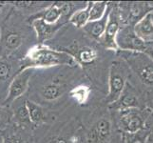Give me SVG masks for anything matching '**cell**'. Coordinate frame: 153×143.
Here are the masks:
<instances>
[{"label":"cell","mask_w":153,"mask_h":143,"mask_svg":"<svg viewBox=\"0 0 153 143\" xmlns=\"http://www.w3.org/2000/svg\"><path fill=\"white\" fill-rule=\"evenodd\" d=\"M26 107L29 112L30 120L33 121L34 123H39L41 122L44 118V114L43 110L39 105L35 104L33 101H26Z\"/></svg>","instance_id":"cell-14"},{"label":"cell","mask_w":153,"mask_h":143,"mask_svg":"<svg viewBox=\"0 0 153 143\" xmlns=\"http://www.w3.org/2000/svg\"><path fill=\"white\" fill-rule=\"evenodd\" d=\"M17 118L20 121L22 122H28L30 120V116H29V112L27 110V107L25 106H21V107L17 110Z\"/></svg>","instance_id":"cell-22"},{"label":"cell","mask_w":153,"mask_h":143,"mask_svg":"<svg viewBox=\"0 0 153 143\" xmlns=\"http://www.w3.org/2000/svg\"><path fill=\"white\" fill-rule=\"evenodd\" d=\"M33 26H34L36 31H37V35L40 39L48 38L52 34L51 26L46 24L42 19H38V20L34 21Z\"/></svg>","instance_id":"cell-17"},{"label":"cell","mask_w":153,"mask_h":143,"mask_svg":"<svg viewBox=\"0 0 153 143\" xmlns=\"http://www.w3.org/2000/svg\"><path fill=\"white\" fill-rule=\"evenodd\" d=\"M145 13L144 3H130L128 9V20L131 23H138L142 18L145 17Z\"/></svg>","instance_id":"cell-12"},{"label":"cell","mask_w":153,"mask_h":143,"mask_svg":"<svg viewBox=\"0 0 153 143\" xmlns=\"http://www.w3.org/2000/svg\"><path fill=\"white\" fill-rule=\"evenodd\" d=\"M91 3H88L85 10H78L74 13L71 17V22L74 24L78 28H83L87 25L89 19V10H91Z\"/></svg>","instance_id":"cell-11"},{"label":"cell","mask_w":153,"mask_h":143,"mask_svg":"<svg viewBox=\"0 0 153 143\" xmlns=\"http://www.w3.org/2000/svg\"><path fill=\"white\" fill-rule=\"evenodd\" d=\"M119 31V18L116 10L109 12L107 27L105 30V41L108 47L115 48V39Z\"/></svg>","instance_id":"cell-7"},{"label":"cell","mask_w":153,"mask_h":143,"mask_svg":"<svg viewBox=\"0 0 153 143\" xmlns=\"http://www.w3.org/2000/svg\"><path fill=\"white\" fill-rule=\"evenodd\" d=\"M107 2H92L89 10V22L101 19L105 13Z\"/></svg>","instance_id":"cell-15"},{"label":"cell","mask_w":153,"mask_h":143,"mask_svg":"<svg viewBox=\"0 0 153 143\" xmlns=\"http://www.w3.org/2000/svg\"><path fill=\"white\" fill-rule=\"evenodd\" d=\"M64 92V88H62L56 84H49L42 90V95L47 100H54L58 98Z\"/></svg>","instance_id":"cell-16"},{"label":"cell","mask_w":153,"mask_h":143,"mask_svg":"<svg viewBox=\"0 0 153 143\" xmlns=\"http://www.w3.org/2000/svg\"><path fill=\"white\" fill-rule=\"evenodd\" d=\"M5 143H22L20 139H16V137H10V139H7Z\"/></svg>","instance_id":"cell-26"},{"label":"cell","mask_w":153,"mask_h":143,"mask_svg":"<svg viewBox=\"0 0 153 143\" xmlns=\"http://www.w3.org/2000/svg\"><path fill=\"white\" fill-rule=\"evenodd\" d=\"M146 47L145 52L150 56L149 58L153 61V41L149 42V43H146Z\"/></svg>","instance_id":"cell-25"},{"label":"cell","mask_w":153,"mask_h":143,"mask_svg":"<svg viewBox=\"0 0 153 143\" xmlns=\"http://www.w3.org/2000/svg\"><path fill=\"white\" fill-rule=\"evenodd\" d=\"M88 94V89L87 87L80 86L71 91V97H74L78 103H84L86 101Z\"/></svg>","instance_id":"cell-20"},{"label":"cell","mask_w":153,"mask_h":143,"mask_svg":"<svg viewBox=\"0 0 153 143\" xmlns=\"http://www.w3.org/2000/svg\"><path fill=\"white\" fill-rule=\"evenodd\" d=\"M21 44V37L17 34H10L5 40V45L10 50H15Z\"/></svg>","instance_id":"cell-21"},{"label":"cell","mask_w":153,"mask_h":143,"mask_svg":"<svg viewBox=\"0 0 153 143\" xmlns=\"http://www.w3.org/2000/svg\"><path fill=\"white\" fill-rule=\"evenodd\" d=\"M108 14L109 12L105 13L104 16L97 21H93V22H88L87 25L85 26V29L87 30L88 33L92 35L93 37L99 38L104 33L105 27H107L108 20Z\"/></svg>","instance_id":"cell-9"},{"label":"cell","mask_w":153,"mask_h":143,"mask_svg":"<svg viewBox=\"0 0 153 143\" xmlns=\"http://www.w3.org/2000/svg\"><path fill=\"white\" fill-rule=\"evenodd\" d=\"M120 107L123 109H129L131 107H136L138 105V101L134 94H126L123 97H120Z\"/></svg>","instance_id":"cell-18"},{"label":"cell","mask_w":153,"mask_h":143,"mask_svg":"<svg viewBox=\"0 0 153 143\" xmlns=\"http://www.w3.org/2000/svg\"><path fill=\"white\" fill-rule=\"evenodd\" d=\"M110 123L107 119H101L96 123L93 130V137L97 142H103L109 136Z\"/></svg>","instance_id":"cell-10"},{"label":"cell","mask_w":153,"mask_h":143,"mask_svg":"<svg viewBox=\"0 0 153 143\" xmlns=\"http://www.w3.org/2000/svg\"><path fill=\"white\" fill-rule=\"evenodd\" d=\"M133 136L130 137L128 139V143H145V140H146V135L145 136H141V135H136V134H132Z\"/></svg>","instance_id":"cell-24"},{"label":"cell","mask_w":153,"mask_h":143,"mask_svg":"<svg viewBox=\"0 0 153 143\" xmlns=\"http://www.w3.org/2000/svg\"><path fill=\"white\" fill-rule=\"evenodd\" d=\"M121 127L129 135L136 134L143 127V119L141 116L130 110H125L120 118Z\"/></svg>","instance_id":"cell-6"},{"label":"cell","mask_w":153,"mask_h":143,"mask_svg":"<svg viewBox=\"0 0 153 143\" xmlns=\"http://www.w3.org/2000/svg\"><path fill=\"white\" fill-rule=\"evenodd\" d=\"M51 143H67V141L64 139H55L54 140H52Z\"/></svg>","instance_id":"cell-27"},{"label":"cell","mask_w":153,"mask_h":143,"mask_svg":"<svg viewBox=\"0 0 153 143\" xmlns=\"http://www.w3.org/2000/svg\"><path fill=\"white\" fill-rule=\"evenodd\" d=\"M115 42H117L119 47L123 50H133L145 52L146 44L135 34L134 29L131 27H126L118 31L116 35Z\"/></svg>","instance_id":"cell-2"},{"label":"cell","mask_w":153,"mask_h":143,"mask_svg":"<svg viewBox=\"0 0 153 143\" xmlns=\"http://www.w3.org/2000/svg\"><path fill=\"white\" fill-rule=\"evenodd\" d=\"M10 66L7 63H0V78H5L10 73Z\"/></svg>","instance_id":"cell-23"},{"label":"cell","mask_w":153,"mask_h":143,"mask_svg":"<svg viewBox=\"0 0 153 143\" xmlns=\"http://www.w3.org/2000/svg\"><path fill=\"white\" fill-rule=\"evenodd\" d=\"M130 63L135 71L139 75L141 79L146 84H153V61L149 57L144 56L140 54L133 55Z\"/></svg>","instance_id":"cell-4"},{"label":"cell","mask_w":153,"mask_h":143,"mask_svg":"<svg viewBox=\"0 0 153 143\" xmlns=\"http://www.w3.org/2000/svg\"><path fill=\"white\" fill-rule=\"evenodd\" d=\"M125 87V73L123 68L118 64H113L109 75V94L108 102H115L120 98Z\"/></svg>","instance_id":"cell-3"},{"label":"cell","mask_w":153,"mask_h":143,"mask_svg":"<svg viewBox=\"0 0 153 143\" xmlns=\"http://www.w3.org/2000/svg\"><path fill=\"white\" fill-rule=\"evenodd\" d=\"M78 58L83 63H91L96 58V52L89 48H84L78 54Z\"/></svg>","instance_id":"cell-19"},{"label":"cell","mask_w":153,"mask_h":143,"mask_svg":"<svg viewBox=\"0 0 153 143\" xmlns=\"http://www.w3.org/2000/svg\"><path fill=\"white\" fill-rule=\"evenodd\" d=\"M33 75L31 69H25L23 72L19 73L18 75L14 77L10 85L9 95L7 98V101L10 102L13 100L18 98L20 95H22L25 91L27 90L29 80Z\"/></svg>","instance_id":"cell-5"},{"label":"cell","mask_w":153,"mask_h":143,"mask_svg":"<svg viewBox=\"0 0 153 143\" xmlns=\"http://www.w3.org/2000/svg\"><path fill=\"white\" fill-rule=\"evenodd\" d=\"M1 115H2V108L0 107V116H1Z\"/></svg>","instance_id":"cell-29"},{"label":"cell","mask_w":153,"mask_h":143,"mask_svg":"<svg viewBox=\"0 0 153 143\" xmlns=\"http://www.w3.org/2000/svg\"><path fill=\"white\" fill-rule=\"evenodd\" d=\"M62 15V10L60 8L59 4H55L51 6L48 10H46L42 20L44 21L46 24L51 25V24H54L56 21L59 20V18Z\"/></svg>","instance_id":"cell-13"},{"label":"cell","mask_w":153,"mask_h":143,"mask_svg":"<svg viewBox=\"0 0 153 143\" xmlns=\"http://www.w3.org/2000/svg\"><path fill=\"white\" fill-rule=\"evenodd\" d=\"M30 67L33 66H53L61 64H74L73 58L66 54L57 51H52L43 46L33 48L29 54Z\"/></svg>","instance_id":"cell-1"},{"label":"cell","mask_w":153,"mask_h":143,"mask_svg":"<svg viewBox=\"0 0 153 143\" xmlns=\"http://www.w3.org/2000/svg\"><path fill=\"white\" fill-rule=\"evenodd\" d=\"M134 31L145 43L153 41V24L150 19V13H147L138 23H136Z\"/></svg>","instance_id":"cell-8"},{"label":"cell","mask_w":153,"mask_h":143,"mask_svg":"<svg viewBox=\"0 0 153 143\" xmlns=\"http://www.w3.org/2000/svg\"><path fill=\"white\" fill-rule=\"evenodd\" d=\"M150 13V19H151V22L153 24V13Z\"/></svg>","instance_id":"cell-28"}]
</instances>
